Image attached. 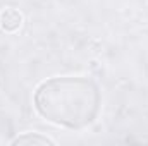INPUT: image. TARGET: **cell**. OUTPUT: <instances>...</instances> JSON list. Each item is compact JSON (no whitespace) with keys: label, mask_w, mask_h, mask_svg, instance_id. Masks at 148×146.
I'll return each mask as SVG.
<instances>
[{"label":"cell","mask_w":148,"mask_h":146,"mask_svg":"<svg viewBox=\"0 0 148 146\" xmlns=\"http://www.w3.org/2000/svg\"><path fill=\"white\" fill-rule=\"evenodd\" d=\"M102 95L86 77H53L41 83L35 93V108L48 122L67 129H83L100 113Z\"/></svg>","instance_id":"cell-1"},{"label":"cell","mask_w":148,"mask_h":146,"mask_svg":"<svg viewBox=\"0 0 148 146\" xmlns=\"http://www.w3.org/2000/svg\"><path fill=\"white\" fill-rule=\"evenodd\" d=\"M23 26V16L16 9H5L0 14V28L5 33H16Z\"/></svg>","instance_id":"cell-2"},{"label":"cell","mask_w":148,"mask_h":146,"mask_svg":"<svg viewBox=\"0 0 148 146\" xmlns=\"http://www.w3.org/2000/svg\"><path fill=\"white\" fill-rule=\"evenodd\" d=\"M10 145L12 146H17V145H50V146H53L55 141L50 139V138H47V136H41V134L26 132V134H21V136L14 138L10 141Z\"/></svg>","instance_id":"cell-3"}]
</instances>
